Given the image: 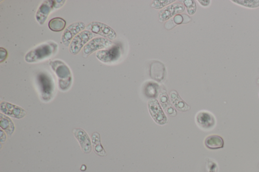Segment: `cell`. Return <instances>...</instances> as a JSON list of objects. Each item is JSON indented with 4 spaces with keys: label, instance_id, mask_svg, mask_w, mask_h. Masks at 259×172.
Wrapping results in <instances>:
<instances>
[{
    "label": "cell",
    "instance_id": "2",
    "mask_svg": "<svg viewBox=\"0 0 259 172\" xmlns=\"http://www.w3.org/2000/svg\"><path fill=\"white\" fill-rule=\"evenodd\" d=\"M50 65L58 77L60 88L62 91L69 89L73 82V76L69 68L63 62L59 60L51 61Z\"/></svg>",
    "mask_w": 259,
    "mask_h": 172
},
{
    "label": "cell",
    "instance_id": "27",
    "mask_svg": "<svg viewBox=\"0 0 259 172\" xmlns=\"http://www.w3.org/2000/svg\"><path fill=\"white\" fill-rule=\"evenodd\" d=\"M198 2L203 7H207L211 3V1H206V0H204H204H199Z\"/></svg>",
    "mask_w": 259,
    "mask_h": 172
},
{
    "label": "cell",
    "instance_id": "28",
    "mask_svg": "<svg viewBox=\"0 0 259 172\" xmlns=\"http://www.w3.org/2000/svg\"><path fill=\"white\" fill-rule=\"evenodd\" d=\"M6 139V136L4 132L1 129V137H0V141L1 142H5Z\"/></svg>",
    "mask_w": 259,
    "mask_h": 172
},
{
    "label": "cell",
    "instance_id": "16",
    "mask_svg": "<svg viewBox=\"0 0 259 172\" xmlns=\"http://www.w3.org/2000/svg\"><path fill=\"white\" fill-rule=\"evenodd\" d=\"M170 97L172 103L177 110L184 112L190 110L189 105L182 99L176 91H171Z\"/></svg>",
    "mask_w": 259,
    "mask_h": 172
},
{
    "label": "cell",
    "instance_id": "6",
    "mask_svg": "<svg viewBox=\"0 0 259 172\" xmlns=\"http://www.w3.org/2000/svg\"><path fill=\"white\" fill-rule=\"evenodd\" d=\"M86 29L93 34L100 35L110 41L114 40L117 37L115 31L103 23L92 22L87 25Z\"/></svg>",
    "mask_w": 259,
    "mask_h": 172
},
{
    "label": "cell",
    "instance_id": "4",
    "mask_svg": "<svg viewBox=\"0 0 259 172\" xmlns=\"http://www.w3.org/2000/svg\"><path fill=\"white\" fill-rule=\"evenodd\" d=\"M96 35L86 30L76 35L72 41L69 50L73 55H77L84 46L87 45Z\"/></svg>",
    "mask_w": 259,
    "mask_h": 172
},
{
    "label": "cell",
    "instance_id": "20",
    "mask_svg": "<svg viewBox=\"0 0 259 172\" xmlns=\"http://www.w3.org/2000/svg\"><path fill=\"white\" fill-rule=\"evenodd\" d=\"M190 21L191 18L186 15H177L173 19L167 22L165 24V28L167 30H171L177 25L186 24Z\"/></svg>",
    "mask_w": 259,
    "mask_h": 172
},
{
    "label": "cell",
    "instance_id": "3",
    "mask_svg": "<svg viewBox=\"0 0 259 172\" xmlns=\"http://www.w3.org/2000/svg\"><path fill=\"white\" fill-rule=\"evenodd\" d=\"M42 98L44 101H50L54 93V84L52 77L46 73H40L37 77Z\"/></svg>",
    "mask_w": 259,
    "mask_h": 172
},
{
    "label": "cell",
    "instance_id": "21",
    "mask_svg": "<svg viewBox=\"0 0 259 172\" xmlns=\"http://www.w3.org/2000/svg\"><path fill=\"white\" fill-rule=\"evenodd\" d=\"M92 141L95 153L101 156H105L106 153L101 145L100 136L98 132H95L92 134Z\"/></svg>",
    "mask_w": 259,
    "mask_h": 172
},
{
    "label": "cell",
    "instance_id": "25",
    "mask_svg": "<svg viewBox=\"0 0 259 172\" xmlns=\"http://www.w3.org/2000/svg\"><path fill=\"white\" fill-rule=\"evenodd\" d=\"M189 15H194L197 11L196 3L194 0H185L183 1Z\"/></svg>",
    "mask_w": 259,
    "mask_h": 172
},
{
    "label": "cell",
    "instance_id": "12",
    "mask_svg": "<svg viewBox=\"0 0 259 172\" xmlns=\"http://www.w3.org/2000/svg\"><path fill=\"white\" fill-rule=\"evenodd\" d=\"M1 113L16 119H21L26 115L25 111L18 105L3 102L0 104Z\"/></svg>",
    "mask_w": 259,
    "mask_h": 172
},
{
    "label": "cell",
    "instance_id": "26",
    "mask_svg": "<svg viewBox=\"0 0 259 172\" xmlns=\"http://www.w3.org/2000/svg\"><path fill=\"white\" fill-rule=\"evenodd\" d=\"M8 52L7 50L3 48H0V63H2L7 58Z\"/></svg>",
    "mask_w": 259,
    "mask_h": 172
},
{
    "label": "cell",
    "instance_id": "9",
    "mask_svg": "<svg viewBox=\"0 0 259 172\" xmlns=\"http://www.w3.org/2000/svg\"><path fill=\"white\" fill-rule=\"evenodd\" d=\"M120 55V47L118 46H113L110 48L98 51L96 56L102 62L108 63L117 61Z\"/></svg>",
    "mask_w": 259,
    "mask_h": 172
},
{
    "label": "cell",
    "instance_id": "18",
    "mask_svg": "<svg viewBox=\"0 0 259 172\" xmlns=\"http://www.w3.org/2000/svg\"><path fill=\"white\" fill-rule=\"evenodd\" d=\"M160 87L158 84L153 82L145 83L143 88L145 96L150 99H156L159 95Z\"/></svg>",
    "mask_w": 259,
    "mask_h": 172
},
{
    "label": "cell",
    "instance_id": "11",
    "mask_svg": "<svg viewBox=\"0 0 259 172\" xmlns=\"http://www.w3.org/2000/svg\"><path fill=\"white\" fill-rule=\"evenodd\" d=\"M196 122L201 129L204 130H210L215 127L216 119L214 115L211 112L202 111L197 114Z\"/></svg>",
    "mask_w": 259,
    "mask_h": 172
},
{
    "label": "cell",
    "instance_id": "7",
    "mask_svg": "<svg viewBox=\"0 0 259 172\" xmlns=\"http://www.w3.org/2000/svg\"><path fill=\"white\" fill-rule=\"evenodd\" d=\"M86 28L83 22H77L71 24L65 30L62 37V43L66 47L69 46L74 38Z\"/></svg>",
    "mask_w": 259,
    "mask_h": 172
},
{
    "label": "cell",
    "instance_id": "15",
    "mask_svg": "<svg viewBox=\"0 0 259 172\" xmlns=\"http://www.w3.org/2000/svg\"><path fill=\"white\" fill-rule=\"evenodd\" d=\"M159 101L161 106L168 115L172 117L177 115V112L173 107L166 90L161 91L159 95Z\"/></svg>",
    "mask_w": 259,
    "mask_h": 172
},
{
    "label": "cell",
    "instance_id": "19",
    "mask_svg": "<svg viewBox=\"0 0 259 172\" xmlns=\"http://www.w3.org/2000/svg\"><path fill=\"white\" fill-rule=\"evenodd\" d=\"M0 126L8 136H11L15 130L14 124L11 119L5 115L0 114Z\"/></svg>",
    "mask_w": 259,
    "mask_h": 172
},
{
    "label": "cell",
    "instance_id": "1",
    "mask_svg": "<svg viewBox=\"0 0 259 172\" xmlns=\"http://www.w3.org/2000/svg\"><path fill=\"white\" fill-rule=\"evenodd\" d=\"M58 48V45L56 43H45L28 52L25 56V61L32 63L43 60L55 54Z\"/></svg>",
    "mask_w": 259,
    "mask_h": 172
},
{
    "label": "cell",
    "instance_id": "5",
    "mask_svg": "<svg viewBox=\"0 0 259 172\" xmlns=\"http://www.w3.org/2000/svg\"><path fill=\"white\" fill-rule=\"evenodd\" d=\"M113 42L102 37H98L92 39L86 45L83 50V54L85 57H87L94 52L99 50L108 49L113 46Z\"/></svg>",
    "mask_w": 259,
    "mask_h": 172
},
{
    "label": "cell",
    "instance_id": "23",
    "mask_svg": "<svg viewBox=\"0 0 259 172\" xmlns=\"http://www.w3.org/2000/svg\"><path fill=\"white\" fill-rule=\"evenodd\" d=\"M234 3L248 8H257L259 7V0H233Z\"/></svg>",
    "mask_w": 259,
    "mask_h": 172
},
{
    "label": "cell",
    "instance_id": "30",
    "mask_svg": "<svg viewBox=\"0 0 259 172\" xmlns=\"http://www.w3.org/2000/svg\"></svg>",
    "mask_w": 259,
    "mask_h": 172
},
{
    "label": "cell",
    "instance_id": "17",
    "mask_svg": "<svg viewBox=\"0 0 259 172\" xmlns=\"http://www.w3.org/2000/svg\"><path fill=\"white\" fill-rule=\"evenodd\" d=\"M204 145L209 150H218L224 147V141L220 136L212 135L205 139Z\"/></svg>",
    "mask_w": 259,
    "mask_h": 172
},
{
    "label": "cell",
    "instance_id": "14",
    "mask_svg": "<svg viewBox=\"0 0 259 172\" xmlns=\"http://www.w3.org/2000/svg\"><path fill=\"white\" fill-rule=\"evenodd\" d=\"M54 9V1H45L39 7L36 16L37 21L40 25L46 22L50 12Z\"/></svg>",
    "mask_w": 259,
    "mask_h": 172
},
{
    "label": "cell",
    "instance_id": "22",
    "mask_svg": "<svg viewBox=\"0 0 259 172\" xmlns=\"http://www.w3.org/2000/svg\"><path fill=\"white\" fill-rule=\"evenodd\" d=\"M66 21L61 18H54L49 22V28L53 32H60L62 31L65 27Z\"/></svg>",
    "mask_w": 259,
    "mask_h": 172
},
{
    "label": "cell",
    "instance_id": "24",
    "mask_svg": "<svg viewBox=\"0 0 259 172\" xmlns=\"http://www.w3.org/2000/svg\"><path fill=\"white\" fill-rule=\"evenodd\" d=\"M174 2H175V0H156L153 1L151 6L155 9H161L169 6Z\"/></svg>",
    "mask_w": 259,
    "mask_h": 172
},
{
    "label": "cell",
    "instance_id": "29",
    "mask_svg": "<svg viewBox=\"0 0 259 172\" xmlns=\"http://www.w3.org/2000/svg\"><path fill=\"white\" fill-rule=\"evenodd\" d=\"M257 83L258 85L259 86V78L258 79Z\"/></svg>",
    "mask_w": 259,
    "mask_h": 172
},
{
    "label": "cell",
    "instance_id": "10",
    "mask_svg": "<svg viewBox=\"0 0 259 172\" xmlns=\"http://www.w3.org/2000/svg\"><path fill=\"white\" fill-rule=\"evenodd\" d=\"M185 10L184 5L181 3H175L163 8L159 13V21L165 22L172 17L180 14Z\"/></svg>",
    "mask_w": 259,
    "mask_h": 172
},
{
    "label": "cell",
    "instance_id": "8",
    "mask_svg": "<svg viewBox=\"0 0 259 172\" xmlns=\"http://www.w3.org/2000/svg\"><path fill=\"white\" fill-rule=\"evenodd\" d=\"M148 107L150 114L157 124L162 125L167 123V118L157 100H150L148 102Z\"/></svg>",
    "mask_w": 259,
    "mask_h": 172
},
{
    "label": "cell",
    "instance_id": "13",
    "mask_svg": "<svg viewBox=\"0 0 259 172\" xmlns=\"http://www.w3.org/2000/svg\"><path fill=\"white\" fill-rule=\"evenodd\" d=\"M73 134L83 152L89 154L92 151V144L87 132L82 129L78 128L74 129Z\"/></svg>",
    "mask_w": 259,
    "mask_h": 172
}]
</instances>
